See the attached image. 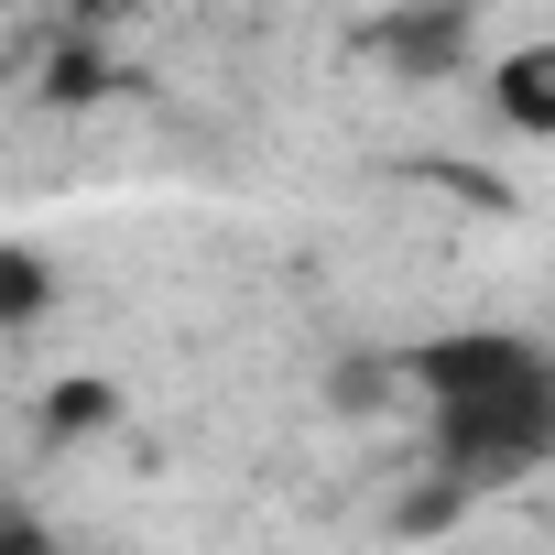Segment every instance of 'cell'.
Here are the masks:
<instances>
[{
	"label": "cell",
	"instance_id": "obj_4",
	"mask_svg": "<svg viewBox=\"0 0 555 555\" xmlns=\"http://www.w3.org/2000/svg\"><path fill=\"white\" fill-rule=\"evenodd\" d=\"M490 99H501V120H512V131H555V44H522V55H501Z\"/></svg>",
	"mask_w": 555,
	"mask_h": 555
},
{
	"label": "cell",
	"instance_id": "obj_3",
	"mask_svg": "<svg viewBox=\"0 0 555 555\" xmlns=\"http://www.w3.org/2000/svg\"><path fill=\"white\" fill-rule=\"evenodd\" d=\"M457 44H468V0H425V12H392V34H382V55H392V66H414V77L457 66Z\"/></svg>",
	"mask_w": 555,
	"mask_h": 555
},
{
	"label": "cell",
	"instance_id": "obj_6",
	"mask_svg": "<svg viewBox=\"0 0 555 555\" xmlns=\"http://www.w3.org/2000/svg\"><path fill=\"white\" fill-rule=\"evenodd\" d=\"M109 403H120L109 382H66V392L44 403V436H88V425H109Z\"/></svg>",
	"mask_w": 555,
	"mask_h": 555
},
{
	"label": "cell",
	"instance_id": "obj_1",
	"mask_svg": "<svg viewBox=\"0 0 555 555\" xmlns=\"http://www.w3.org/2000/svg\"><path fill=\"white\" fill-rule=\"evenodd\" d=\"M436 457H447V479H512V468L555 457V371L490 382V392H447L436 403Z\"/></svg>",
	"mask_w": 555,
	"mask_h": 555
},
{
	"label": "cell",
	"instance_id": "obj_7",
	"mask_svg": "<svg viewBox=\"0 0 555 555\" xmlns=\"http://www.w3.org/2000/svg\"><path fill=\"white\" fill-rule=\"evenodd\" d=\"M44 88H55V99H88V88H99V55H55V77H44Z\"/></svg>",
	"mask_w": 555,
	"mask_h": 555
},
{
	"label": "cell",
	"instance_id": "obj_5",
	"mask_svg": "<svg viewBox=\"0 0 555 555\" xmlns=\"http://www.w3.org/2000/svg\"><path fill=\"white\" fill-rule=\"evenodd\" d=\"M44 295H55V272H44V250H23V240H0V327H34V317H44Z\"/></svg>",
	"mask_w": 555,
	"mask_h": 555
},
{
	"label": "cell",
	"instance_id": "obj_2",
	"mask_svg": "<svg viewBox=\"0 0 555 555\" xmlns=\"http://www.w3.org/2000/svg\"><path fill=\"white\" fill-rule=\"evenodd\" d=\"M533 371H555L533 338H501V327H457V338H425L414 349V382H425V403H447V392H490V382H533Z\"/></svg>",
	"mask_w": 555,
	"mask_h": 555
}]
</instances>
